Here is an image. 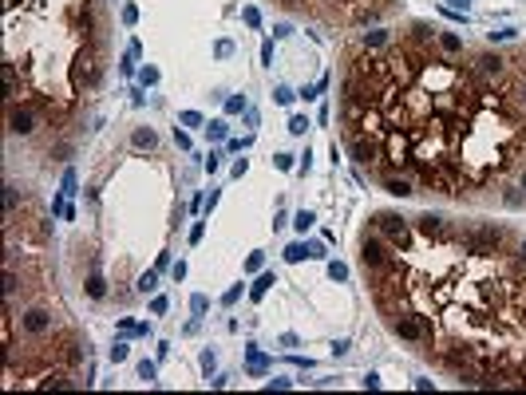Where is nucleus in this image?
I'll return each instance as SVG.
<instances>
[{
    "label": "nucleus",
    "mask_w": 526,
    "mask_h": 395,
    "mask_svg": "<svg viewBox=\"0 0 526 395\" xmlns=\"http://www.w3.org/2000/svg\"><path fill=\"white\" fill-rule=\"evenodd\" d=\"M52 328H56V313L44 308V304H32V308H24V313H20V332H24V336L40 340V336H48Z\"/></svg>",
    "instance_id": "nucleus-1"
},
{
    "label": "nucleus",
    "mask_w": 526,
    "mask_h": 395,
    "mask_svg": "<svg viewBox=\"0 0 526 395\" xmlns=\"http://www.w3.org/2000/svg\"><path fill=\"white\" fill-rule=\"evenodd\" d=\"M376 229H380L396 249H408V245H412V225H408V218H399V214H376Z\"/></svg>",
    "instance_id": "nucleus-2"
},
{
    "label": "nucleus",
    "mask_w": 526,
    "mask_h": 395,
    "mask_svg": "<svg viewBox=\"0 0 526 395\" xmlns=\"http://www.w3.org/2000/svg\"><path fill=\"white\" fill-rule=\"evenodd\" d=\"M360 261H364V269H372V273H384V269L392 265V249L384 245L380 237H368V234H364V245H360Z\"/></svg>",
    "instance_id": "nucleus-3"
},
{
    "label": "nucleus",
    "mask_w": 526,
    "mask_h": 395,
    "mask_svg": "<svg viewBox=\"0 0 526 395\" xmlns=\"http://www.w3.org/2000/svg\"><path fill=\"white\" fill-rule=\"evenodd\" d=\"M463 241H467V249H471V253H494L498 245H503V229L483 225V229H475V234H467Z\"/></svg>",
    "instance_id": "nucleus-4"
},
{
    "label": "nucleus",
    "mask_w": 526,
    "mask_h": 395,
    "mask_svg": "<svg viewBox=\"0 0 526 395\" xmlns=\"http://www.w3.org/2000/svg\"><path fill=\"white\" fill-rule=\"evenodd\" d=\"M352 155H356L360 166H380L384 146L380 142H372V139H364V135H356V139H352Z\"/></svg>",
    "instance_id": "nucleus-5"
},
{
    "label": "nucleus",
    "mask_w": 526,
    "mask_h": 395,
    "mask_svg": "<svg viewBox=\"0 0 526 395\" xmlns=\"http://www.w3.org/2000/svg\"><path fill=\"white\" fill-rule=\"evenodd\" d=\"M392 332L399 340H424L428 336V320L424 316H399V320H392Z\"/></svg>",
    "instance_id": "nucleus-6"
},
{
    "label": "nucleus",
    "mask_w": 526,
    "mask_h": 395,
    "mask_svg": "<svg viewBox=\"0 0 526 395\" xmlns=\"http://www.w3.org/2000/svg\"><path fill=\"white\" fill-rule=\"evenodd\" d=\"M8 131H12V135H20V139L36 135V115L28 107H12V111H8Z\"/></svg>",
    "instance_id": "nucleus-7"
},
{
    "label": "nucleus",
    "mask_w": 526,
    "mask_h": 395,
    "mask_svg": "<svg viewBox=\"0 0 526 395\" xmlns=\"http://www.w3.org/2000/svg\"><path fill=\"white\" fill-rule=\"evenodd\" d=\"M384 158H388L392 166H404V162H412V142L399 139V135H388V142H384Z\"/></svg>",
    "instance_id": "nucleus-8"
},
{
    "label": "nucleus",
    "mask_w": 526,
    "mask_h": 395,
    "mask_svg": "<svg viewBox=\"0 0 526 395\" xmlns=\"http://www.w3.org/2000/svg\"><path fill=\"white\" fill-rule=\"evenodd\" d=\"M415 229H419L424 237H431V241H443V237L451 234L447 221L439 218V214H419V218H415Z\"/></svg>",
    "instance_id": "nucleus-9"
},
{
    "label": "nucleus",
    "mask_w": 526,
    "mask_h": 395,
    "mask_svg": "<svg viewBox=\"0 0 526 395\" xmlns=\"http://www.w3.org/2000/svg\"><path fill=\"white\" fill-rule=\"evenodd\" d=\"M72 79H76V83H91V79H96V56H91V52H80V56H76Z\"/></svg>",
    "instance_id": "nucleus-10"
},
{
    "label": "nucleus",
    "mask_w": 526,
    "mask_h": 395,
    "mask_svg": "<svg viewBox=\"0 0 526 395\" xmlns=\"http://www.w3.org/2000/svg\"><path fill=\"white\" fill-rule=\"evenodd\" d=\"M384 190L396 194V198H408V194H412V182H408L404 174H392V178H384Z\"/></svg>",
    "instance_id": "nucleus-11"
},
{
    "label": "nucleus",
    "mask_w": 526,
    "mask_h": 395,
    "mask_svg": "<svg viewBox=\"0 0 526 395\" xmlns=\"http://www.w3.org/2000/svg\"><path fill=\"white\" fill-rule=\"evenodd\" d=\"M83 289H87V297H91V300H103V297H107V281H103L99 273H91V277L83 281Z\"/></svg>",
    "instance_id": "nucleus-12"
},
{
    "label": "nucleus",
    "mask_w": 526,
    "mask_h": 395,
    "mask_svg": "<svg viewBox=\"0 0 526 395\" xmlns=\"http://www.w3.org/2000/svg\"><path fill=\"white\" fill-rule=\"evenodd\" d=\"M479 71L498 76V71H503V56H491V52H487V56H479Z\"/></svg>",
    "instance_id": "nucleus-13"
},
{
    "label": "nucleus",
    "mask_w": 526,
    "mask_h": 395,
    "mask_svg": "<svg viewBox=\"0 0 526 395\" xmlns=\"http://www.w3.org/2000/svg\"><path fill=\"white\" fill-rule=\"evenodd\" d=\"M439 47L455 56V52H463V40H459V36H451V32H439Z\"/></svg>",
    "instance_id": "nucleus-14"
},
{
    "label": "nucleus",
    "mask_w": 526,
    "mask_h": 395,
    "mask_svg": "<svg viewBox=\"0 0 526 395\" xmlns=\"http://www.w3.org/2000/svg\"><path fill=\"white\" fill-rule=\"evenodd\" d=\"M17 289H20V277L8 269V273H4V297H17Z\"/></svg>",
    "instance_id": "nucleus-15"
},
{
    "label": "nucleus",
    "mask_w": 526,
    "mask_h": 395,
    "mask_svg": "<svg viewBox=\"0 0 526 395\" xmlns=\"http://www.w3.org/2000/svg\"><path fill=\"white\" fill-rule=\"evenodd\" d=\"M155 131H135V146H146V150H151V146H155Z\"/></svg>",
    "instance_id": "nucleus-16"
},
{
    "label": "nucleus",
    "mask_w": 526,
    "mask_h": 395,
    "mask_svg": "<svg viewBox=\"0 0 526 395\" xmlns=\"http://www.w3.org/2000/svg\"><path fill=\"white\" fill-rule=\"evenodd\" d=\"M388 44V32H364V47H380Z\"/></svg>",
    "instance_id": "nucleus-17"
},
{
    "label": "nucleus",
    "mask_w": 526,
    "mask_h": 395,
    "mask_svg": "<svg viewBox=\"0 0 526 395\" xmlns=\"http://www.w3.org/2000/svg\"><path fill=\"white\" fill-rule=\"evenodd\" d=\"M309 225H313V214H305L301 210V214H297V229H309Z\"/></svg>",
    "instance_id": "nucleus-18"
},
{
    "label": "nucleus",
    "mask_w": 526,
    "mask_h": 395,
    "mask_svg": "<svg viewBox=\"0 0 526 395\" xmlns=\"http://www.w3.org/2000/svg\"><path fill=\"white\" fill-rule=\"evenodd\" d=\"M305 253H309V249H305V245H293V249H289V253H285V257H289V261H301Z\"/></svg>",
    "instance_id": "nucleus-19"
},
{
    "label": "nucleus",
    "mask_w": 526,
    "mask_h": 395,
    "mask_svg": "<svg viewBox=\"0 0 526 395\" xmlns=\"http://www.w3.org/2000/svg\"><path fill=\"white\" fill-rule=\"evenodd\" d=\"M305 126H309L305 119H293V123H289V131H293V135H305Z\"/></svg>",
    "instance_id": "nucleus-20"
},
{
    "label": "nucleus",
    "mask_w": 526,
    "mask_h": 395,
    "mask_svg": "<svg viewBox=\"0 0 526 395\" xmlns=\"http://www.w3.org/2000/svg\"><path fill=\"white\" fill-rule=\"evenodd\" d=\"M518 261H523V265H526V241H523V249H518Z\"/></svg>",
    "instance_id": "nucleus-21"
},
{
    "label": "nucleus",
    "mask_w": 526,
    "mask_h": 395,
    "mask_svg": "<svg viewBox=\"0 0 526 395\" xmlns=\"http://www.w3.org/2000/svg\"><path fill=\"white\" fill-rule=\"evenodd\" d=\"M523 103H526V87H523Z\"/></svg>",
    "instance_id": "nucleus-22"
},
{
    "label": "nucleus",
    "mask_w": 526,
    "mask_h": 395,
    "mask_svg": "<svg viewBox=\"0 0 526 395\" xmlns=\"http://www.w3.org/2000/svg\"><path fill=\"white\" fill-rule=\"evenodd\" d=\"M523 186H526V174H523Z\"/></svg>",
    "instance_id": "nucleus-23"
}]
</instances>
